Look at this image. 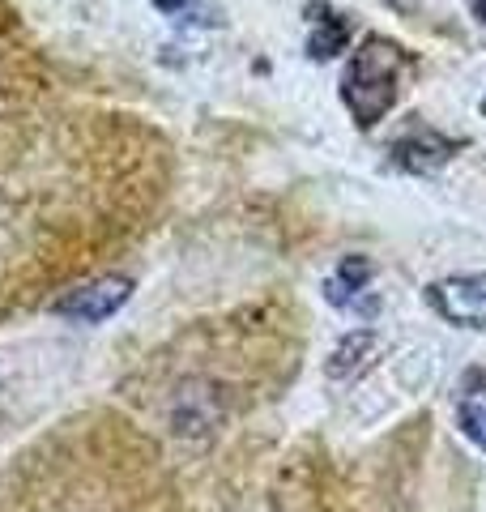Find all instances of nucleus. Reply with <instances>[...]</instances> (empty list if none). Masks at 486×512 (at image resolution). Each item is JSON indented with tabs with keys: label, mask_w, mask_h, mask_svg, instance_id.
<instances>
[{
	"label": "nucleus",
	"mask_w": 486,
	"mask_h": 512,
	"mask_svg": "<svg viewBox=\"0 0 486 512\" xmlns=\"http://www.w3.org/2000/svg\"><path fill=\"white\" fill-rule=\"evenodd\" d=\"M469 13H474V18L486 26V0H469Z\"/></svg>",
	"instance_id": "10"
},
{
	"label": "nucleus",
	"mask_w": 486,
	"mask_h": 512,
	"mask_svg": "<svg viewBox=\"0 0 486 512\" xmlns=\"http://www.w3.org/2000/svg\"><path fill=\"white\" fill-rule=\"evenodd\" d=\"M401 69H405V47L384 39V35H367L359 43V52L350 56L346 73H342V103L350 107V116L359 128L380 124L393 111L397 94H401Z\"/></svg>",
	"instance_id": "1"
},
{
	"label": "nucleus",
	"mask_w": 486,
	"mask_h": 512,
	"mask_svg": "<svg viewBox=\"0 0 486 512\" xmlns=\"http://www.w3.org/2000/svg\"><path fill=\"white\" fill-rule=\"evenodd\" d=\"M171 419L180 436H209L222 419V402L209 384H184L175 393V406H171Z\"/></svg>",
	"instance_id": "5"
},
{
	"label": "nucleus",
	"mask_w": 486,
	"mask_h": 512,
	"mask_svg": "<svg viewBox=\"0 0 486 512\" xmlns=\"http://www.w3.org/2000/svg\"><path fill=\"white\" fill-rule=\"evenodd\" d=\"M371 278H376V265H371L367 256H342V265H337L333 278L324 282V295H329L333 308L371 316V312H376V299L367 295Z\"/></svg>",
	"instance_id": "4"
},
{
	"label": "nucleus",
	"mask_w": 486,
	"mask_h": 512,
	"mask_svg": "<svg viewBox=\"0 0 486 512\" xmlns=\"http://www.w3.org/2000/svg\"><path fill=\"white\" fill-rule=\"evenodd\" d=\"M431 308L457 329H486V274H452L431 286Z\"/></svg>",
	"instance_id": "2"
},
{
	"label": "nucleus",
	"mask_w": 486,
	"mask_h": 512,
	"mask_svg": "<svg viewBox=\"0 0 486 512\" xmlns=\"http://www.w3.org/2000/svg\"><path fill=\"white\" fill-rule=\"evenodd\" d=\"M380 338L371 329H359L350 333V338H342V346L333 350V363H329V376L333 380H350L354 372H363V367L371 363V355H376Z\"/></svg>",
	"instance_id": "9"
},
{
	"label": "nucleus",
	"mask_w": 486,
	"mask_h": 512,
	"mask_svg": "<svg viewBox=\"0 0 486 512\" xmlns=\"http://www.w3.org/2000/svg\"><path fill=\"white\" fill-rule=\"evenodd\" d=\"M350 43V22L342 18V13L333 9H312V39H307V52H312L316 60H329L337 56L342 47Z\"/></svg>",
	"instance_id": "8"
},
{
	"label": "nucleus",
	"mask_w": 486,
	"mask_h": 512,
	"mask_svg": "<svg viewBox=\"0 0 486 512\" xmlns=\"http://www.w3.org/2000/svg\"><path fill=\"white\" fill-rule=\"evenodd\" d=\"M482 111H486V103H482Z\"/></svg>",
	"instance_id": "11"
},
{
	"label": "nucleus",
	"mask_w": 486,
	"mask_h": 512,
	"mask_svg": "<svg viewBox=\"0 0 486 512\" xmlns=\"http://www.w3.org/2000/svg\"><path fill=\"white\" fill-rule=\"evenodd\" d=\"M128 295H133V282L128 278H103L86 286V291H73L56 303V316H69V320H81V325H99V320L116 316Z\"/></svg>",
	"instance_id": "3"
},
{
	"label": "nucleus",
	"mask_w": 486,
	"mask_h": 512,
	"mask_svg": "<svg viewBox=\"0 0 486 512\" xmlns=\"http://www.w3.org/2000/svg\"><path fill=\"white\" fill-rule=\"evenodd\" d=\"M452 154H457V141H448L440 133H414L393 146V167L410 171V175H431V171H440Z\"/></svg>",
	"instance_id": "6"
},
{
	"label": "nucleus",
	"mask_w": 486,
	"mask_h": 512,
	"mask_svg": "<svg viewBox=\"0 0 486 512\" xmlns=\"http://www.w3.org/2000/svg\"><path fill=\"white\" fill-rule=\"evenodd\" d=\"M457 427L469 444H478L486 453V372H474L465 380V393L457 402Z\"/></svg>",
	"instance_id": "7"
}]
</instances>
